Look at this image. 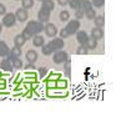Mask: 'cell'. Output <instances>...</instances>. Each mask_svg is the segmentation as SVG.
<instances>
[{"label":"cell","mask_w":131,"mask_h":127,"mask_svg":"<svg viewBox=\"0 0 131 127\" xmlns=\"http://www.w3.org/2000/svg\"><path fill=\"white\" fill-rule=\"evenodd\" d=\"M62 48H64V41H62L61 38L51 40L48 45H42V54L44 55H50V54L58 51V50H61Z\"/></svg>","instance_id":"6da1fadb"},{"label":"cell","mask_w":131,"mask_h":127,"mask_svg":"<svg viewBox=\"0 0 131 127\" xmlns=\"http://www.w3.org/2000/svg\"><path fill=\"white\" fill-rule=\"evenodd\" d=\"M26 29L29 30L32 35H39L44 30V25L40 21H29L28 25H26Z\"/></svg>","instance_id":"7a4b0ae2"},{"label":"cell","mask_w":131,"mask_h":127,"mask_svg":"<svg viewBox=\"0 0 131 127\" xmlns=\"http://www.w3.org/2000/svg\"><path fill=\"white\" fill-rule=\"evenodd\" d=\"M80 28V21L76 19V20H71L68 22V26H65V29L68 31L69 35H72V34H76V31L79 30Z\"/></svg>","instance_id":"3957f363"},{"label":"cell","mask_w":131,"mask_h":127,"mask_svg":"<svg viewBox=\"0 0 131 127\" xmlns=\"http://www.w3.org/2000/svg\"><path fill=\"white\" fill-rule=\"evenodd\" d=\"M68 57H69V56H68V54H66L65 51L58 50V51H55V54H54V59L52 60H54L55 64H62Z\"/></svg>","instance_id":"277c9868"},{"label":"cell","mask_w":131,"mask_h":127,"mask_svg":"<svg viewBox=\"0 0 131 127\" xmlns=\"http://www.w3.org/2000/svg\"><path fill=\"white\" fill-rule=\"evenodd\" d=\"M15 15L14 14H11V13H8L6 15H4V19H3V25H5V26H8V28H10L13 26L14 24H15Z\"/></svg>","instance_id":"5b68a950"},{"label":"cell","mask_w":131,"mask_h":127,"mask_svg":"<svg viewBox=\"0 0 131 127\" xmlns=\"http://www.w3.org/2000/svg\"><path fill=\"white\" fill-rule=\"evenodd\" d=\"M44 31H45V34H46L48 36H50V38H54V36L58 34V29H56V26H55L54 24H46V25L44 26Z\"/></svg>","instance_id":"8992f818"},{"label":"cell","mask_w":131,"mask_h":127,"mask_svg":"<svg viewBox=\"0 0 131 127\" xmlns=\"http://www.w3.org/2000/svg\"><path fill=\"white\" fill-rule=\"evenodd\" d=\"M14 15H15V19L21 21V22H23V21H26V19H28V11L25 9H23V8L16 10V13H15Z\"/></svg>","instance_id":"52a82bcc"},{"label":"cell","mask_w":131,"mask_h":127,"mask_svg":"<svg viewBox=\"0 0 131 127\" xmlns=\"http://www.w3.org/2000/svg\"><path fill=\"white\" fill-rule=\"evenodd\" d=\"M38 18L40 20V22H46L48 20L50 19V11H48V10L41 8L39 10V13H38Z\"/></svg>","instance_id":"ba28073f"},{"label":"cell","mask_w":131,"mask_h":127,"mask_svg":"<svg viewBox=\"0 0 131 127\" xmlns=\"http://www.w3.org/2000/svg\"><path fill=\"white\" fill-rule=\"evenodd\" d=\"M96 44H97V40H95L92 36H90V38L88 36V39L85 40V42H84V46L86 49H95Z\"/></svg>","instance_id":"9c48e42d"},{"label":"cell","mask_w":131,"mask_h":127,"mask_svg":"<svg viewBox=\"0 0 131 127\" xmlns=\"http://www.w3.org/2000/svg\"><path fill=\"white\" fill-rule=\"evenodd\" d=\"M8 60L10 61L13 68H20L23 66V62L19 57H13V56H8Z\"/></svg>","instance_id":"30bf717a"},{"label":"cell","mask_w":131,"mask_h":127,"mask_svg":"<svg viewBox=\"0 0 131 127\" xmlns=\"http://www.w3.org/2000/svg\"><path fill=\"white\" fill-rule=\"evenodd\" d=\"M91 36L95 40H100L104 36V31H102L101 28H95V29H92V31H91Z\"/></svg>","instance_id":"8fae6325"},{"label":"cell","mask_w":131,"mask_h":127,"mask_svg":"<svg viewBox=\"0 0 131 127\" xmlns=\"http://www.w3.org/2000/svg\"><path fill=\"white\" fill-rule=\"evenodd\" d=\"M26 60H28V62H30V64H34L36 60H38V54L34 51V50H30V51H28L26 52Z\"/></svg>","instance_id":"7c38bea8"},{"label":"cell","mask_w":131,"mask_h":127,"mask_svg":"<svg viewBox=\"0 0 131 127\" xmlns=\"http://www.w3.org/2000/svg\"><path fill=\"white\" fill-rule=\"evenodd\" d=\"M9 51H10V49L8 48V45L4 42V41H1L0 40V56H8V54H9Z\"/></svg>","instance_id":"4fadbf2b"},{"label":"cell","mask_w":131,"mask_h":127,"mask_svg":"<svg viewBox=\"0 0 131 127\" xmlns=\"http://www.w3.org/2000/svg\"><path fill=\"white\" fill-rule=\"evenodd\" d=\"M88 39V34L85 31H76V40L78 42H80L81 45H84L85 40Z\"/></svg>","instance_id":"5bb4252c"},{"label":"cell","mask_w":131,"mask_h":127,"mask_svg":"<svg viewBox=\"0 0 131 127\" xmlns=\"http://www.w3.org/2000/svg\"><path fill=\"white\" fill-rule=\"evenodd\" d=\"M54 1L52 0H42V9L48 10V11H51L54 10Z\"/></svg>","instance_id":"9a60e30c"},{"label":"cell","mask_w":131,"mask_h":127,"mask_svg":"<svg viewBox=\"0 0 131 127\" xmlns=\"http://www.w3.org/2000/svg\"><path fill=\"white\" fill-rule=\"evenodd\" d=\"M0 67H1V70H5V71H11V70H13V66H11L10 61L8 59L3 60V61L0 62Z\"/></svg>","instance_id":"2e32d148"},{"label":"cell","mask_w":131,"mask_h":127,"mask_svg":"<svg viewBox=\"0 0 131 127\" xmlns=\"http://www.w3.org/2000/svg\"><path fill=\"white\" fill-rule=\"evenodd\" d=\"M25 41H26V40L24 39V36H23V35H16V36H15V39H14V44H15V46L21 48V46L25 44Z\"/></svg>","instance_id":"e0dca14e"},{"label":"cell","mask_w":131,"mask_h":127,"mask_svg":"<svg viewBox=\"0 0 131 127\" xmlns=\"http://www.w3.org/2000/svg\"><path fill=\"white\" fill-rule=\"evenodd\" d=\"M20 55H21V50L18 46H15L14 49H11L9 51V54H8V56H13V57H20Z\"/></svg>","instance_id":"ac0fdd59"},{"label":"cell","mask_w":131,"mask_h":127,"mask_svg":"<svg viewBox=\"0 0 131 127\" xmlns=\"http://www.w3.org/2000/svg\"><path fill=\"white\" fill-rule=\"evenodd\" d=\"M32 42H34V45H35V46L40 48V46L44 45V38L40 36V35H35V36H34V39H32Z\"/></svg>","instance_id":"d6986e66"},{"label":"cell","mask_w":131,"mask_h":127,"mask_svg":"<svg viewBox=\"0 0 131 127\" xmlns=\"http://www.w3.org/2000/svg\"><path fill=\"white\" fill-rule=\"evenodd\" d=\"M94 21H95V25H96V28H102L104 25H105V19H104V16L100 15V16H95L94 18Z\"/></svg>","instance_id":"ffe728a7"},{"label":"cell","mask_w":131,"mask_h":127,"mask_svg":"<svg viewBox=\"0 0 131 127\" xmlns=\"http://www.w3.org/2000/svg\"><path fill=\"white\" fill-rule=\"evenodd\" d=\"M84 16H86L88 19H94L95 16H96V14H95V10L92 9V8H90V9L85 10L84 11Z\"/></svg>","instance_id":"44dd1931"},{"label":"cell","mask_w":131,"mask_h":127,"mask_svg":"<svg viewBox=\"0 0 131 127\" xmlns=\"http://www.w3.org/2000/svg\"><path fill=\"white\" fill-rule=\"evenodd\" d=\"M91 6H92V5H91V3L89 0H80V9H82L84 11L90 9Z\"/></svg>","instance_id":"7402d4cb"},{"label":"cell","mask_w":131,"mask_h":127,"mask_svg":"<svg viewBox=\"0 0 131 127\" xmlns=\"http://www.w3.org/2000/svg\"><path fill=\"white\" fill-rule=\"evenodd\" d=\"M21 3H23V9H30L32 8V5H34V0H21Z\"/></svg>","instance_id":"603a6c76"},{"label":"cell","mask_w":131,"mask_h":127,"mask_svg":"<svg viewBox=\"0 0 131 127\" xmlns=\"http://www.w3.org/2000/svg\"><path fill=\"white\" fill-rule=\"evenodd\" d=\"M70 19V14H69V11L68 10H62L60 13V20L61 21H68V20Z\"/></svg>","instance_id":"cb8c5ba5"},{"label":"cell","mask_w":131,"mask_h":127,"mask_svg":"<svg viewBox=\"0 0 131 127\" xmlns=\"http://www.w3.org/2000/svg\"><path fill=\"white\" fill-rule=\"evenodd\" d=\"M69 4H70V6L74 10L80 9V0H70V1H69Z\"/></svg>","instance_id":"d4e9b609"},{"label":"cell","mask_w":131,"mask_h":127,"mask_svg":"<svg viewBox=\"0 0 131 127\" xmlns=\"http://www.w3.org/2000/svg\"><path fill=\"white\" fill-rule=\"evenodd\" d=\"M21 35L24 36V39H25V40H29V39H31V38L34 36V35H32V34H31L30 31L26 29V28L24 29V31H23V34H21Z\"/></svg>","instance_id":"484cf974"},{"label":"cell","mask_w":131,"mask_h":127,"mask_svg":"<svg viewBox=\"0 0 131 127\" xmlns=\"http://www.w3.org/2000/svg\"><path fill=\"white\" fill-rule=\"evenodd\" d=\"M104 4H105V0H92L91 1V5H94L95 8H101Z\"/></svg>","instance_id":"4316f807"},{"label":"cell","mask_w":131,"mask_h":127,"mask_svg":"<svg viewBox=\"0 0 131 127\" xmlns=\"http://www.w3.org/2000/svg\"><path fill=\"white\" fill-rule=\"evenodd\" d=\"M66 86H68V84H66V81H65V80H60V81H56V84H55V87L66 88Z\"/></svg>","instance_id":"83f0119b"},{"label":"cell","mask_w":131,"mask_h":127,"mask_svg":"<svg viewBox=\"0 0 131 127\" xmlns=\"http://www.w3.org/2000/svg\"><path fill=\"white\" fill-rule=\"evenodd\" d=\"M76 54H79V55H86V54H88V49H86L84 45H81L80 48L76 50Z\"/></svg>","instance_id":"f1b7e54d"},{"label":"cell","mask_w":131,"mask_h":127,"mask_svg":"<svg viewBox=\"0 0 131 127\" xmlns=\"http://www.w3.org/2000/svg\"><path fill=\"white\" fill-rule=\"evenodd\" d=\"M65 62V71H66V74H69V76H70V68H71V64H70V60L69 57L64 61Z\"/></svg>","instance_id":"f546056e"},{"label":"cell","mask_w":131,"mask_h":127,"mask_svg":"<svg viewBox=\"0 0 131 127\" xmlns=\"http://www.w3.org/2000/svg\"><path fill=\"white\" fill-rule=\"evenodd\" d=\"M75 18L78 20H80L84 18V10L82 9H78L76 11H75Z\"/></svg>","instance_id":"4dcf8cb0"},{"label":"cell","mask_w":131,"mask_h":127,"mask_svg":"<svg viewBox=\"0 0 131 127\" xmlns=\"http://www.w3.org/2000/svg\"><path fill=\"white\" fill-rule=\"evenodd\" d=\"M60 36H61V39H65V38H68V36H69V34H68V31H66L65 28L60 30Z\"/></svg>","instance_id":"1f68e13d"},{"label":"cell","mask_w":131,"mask_h":127,"mask_svg":"<svg viewBox=\"0 0 131 127\" xmlns=\"http://www.w3.org/2000/svg\"><path fill=\"white\" fill-rule=\"evenodd\" d=\"M5 11H6V9H5V5L0 4V15H4V14H5Z\"/></svg>","instance_id":"d6a6232c"},{"label":"cell","mask_w":131,"mask_h":127,"mask_svg":"<svg viewBox=\"0 0 131 127\" xmlns=\"http://www.w3.org/2000/svg\"><path fill=\"white\" fill-rule=\"evenodd\" d=\"M69 1H70V0H58V3H59L60 5H62V6H64V5H68Z\"/></svg>","instance_id":"836d02e7"},{"label":"cell","mask_w":131,"mask_h":127,"mask_svg":"<svg viewBox=\"0 0 131 127\" xmlns=\"http://www.w3.org/2000/svg\"><path fill=\"white\" fill-rule=\"evenodd\" d=\"M40 74L41 75H45L46 74V68H40Z\"/></svg>","instance_id":"e575fe53"},{"label":"cell","mask_w":131,"mask_h":127,"mask_svg":"<svg viewBox=\"0 0 131 127\" xmlns=\"http://www.w3.org/2000/svg\"><path fill=\"white\" fill-rule=\"evenodd\" d=\"M26 70H28V71H31V70H34V67H32L31 65H29V66H26Z\"/></svg>","instance_id":"d590c367"},{"label":"cell","mask_w":131,"mask_h":127,"mask_svg":"<svg viewBox=\"0 0 131 127\" xmlns=\"http://www.w3.org/2000/svg\"><path fill=\"white\" fill-rule=\"evenodd\" d=\"M0 32H1V24H0Z\"/></svg>","instance_id":"8d00e7d4"},{"label":"cell","mask_w":131,"mask_h":127,"mask_svg":"<svg viewBox=\"0 0 131 127\" xmlns=\"http://www.w3.org/2000/svg\"><path fill=\"white\" fill-rule=\"evenodd\" d=\"M40 1H42V0H40Z\"/></svg>","instance_id":"74e56055"}]
</instances>
